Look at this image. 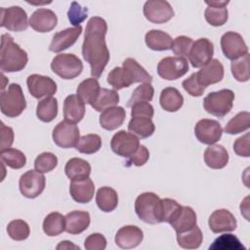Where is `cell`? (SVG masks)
Masks as SVG:
<instances>
[{
    "instance_id": "6da1fadb",
    "label": "cell",
    "mask_w": 250,
    "mask_h": 250,
    "mask_svg": "<svg viewBox=\"0 0 250 250\" xmlns=\"http://www.w3.org/2000/svg\"><path fill=\"white\" fill-rule=\"evenodd\" d=\"M107 24L101 17H92L86 25L82 55L91 66V74L99 78L109 61V51L105 43Z\"/></svg>"
},
{
    "instance_id": "7a4b0ae2",
    "label": "cell",
    "mask_w": 250,
    "mask_h": 250,
    "mask_svg": "<svg viewBox=\"0 0 250 250\" xmlns=\"http://www.w3.org/2000/svg\"><path fill=\"white\" fill-rule=\"evenodd\" d=\"M27 61L26 52L15 43L14 38L8 33L2 34L0 50V68L2 72L21 71L25 67Z\"/></svg>"
},
{
    "instance_id": "3957f363",
    "label": "cell",
    "mask_w": 250,
    "mask_h": 250,
    "mask_svg": "<svg viewBox=\"0 0 250 250\" xmlns=\"http://www.w3.org/2000/svg\"><path fill=\"white\" fill-rule=\"evenodd\" d=\"M1 112L8 117H17L26 107L25 98L20 84L12 83L6 91L0 95Z\"/></svg>"
},
{
    "instance_id": "277c9868",
    "label": "cell",
    "mask_w": 250,
    "mask_h": 250,
    "mask_svg": "<svg viewBox=\"0 0 250 250\" xmlns=\"http://www.w3.org/2000/svg\"><path fill=\"white\" fill-rule=\"evenodd\" d=\"M234 93L229 89H222L209 93L203 100L204 109L217 117L227 115L233 105Z\"/></svg>"
},
{
    "instance_id": "5b68a950",
    "label": "cell",
    "mask_w": 250,
    "mask_h": 250,
    "mask_svg": "<svg viewBox=\"0 0 250 250\" xmlns=\"http://www.w3.org/2000/svg\"><path fill=\"white\" fill-rule=\"evenodd\" d=\"M51 69L62 79H73L82 72L83 63L73 54H60L52 60Z\"/></svg>"
},
{
    "instance_id": "8992f818",
    "label": "cell",
    "mask_w": 250,
    "mask_h": 250,
    "mask_svg": "<svg viewBox=\"0 0 250 250\" xmlns=\"http://www.w3.org/2000/svg\"><path fill=\"white\" fill-rule=\"evenodd\" d=\"M159 200V196L153 192L140 194L135 200V212L139 219L146 224H158L156 211Z\"/></svg>"
},
{
    "instance_id": "52a82bcc",
    "label": "cell",
    "mask_w": 250,
    "mask_h": 250,
    "mask_svg": "<svg viewBox=\"0 0 250 250\" xmlns=\"http://www.w3.org/2000/svg\"><path fill=\"white\" fill-rule=\"evenodd\" d=\"M46 186L43 173L37 170H28L20 178L19 187L21 193L26 198H35L42 193Z\"/></svg>"
},
{
    "instance_id": "ba28073f",
    "label": "cell",
    "mask_w": 250,
    "mask_h": 250,
    "mask_svg": "<svg viewBox=\"0 0 250 250\" xmlns=\"http://www.w3.org/2000/svg\"><path fill=\"white\" fill-rule=\"evenodd\" d=\"M188 62L182 57H166L157 64L158 75L166 80H176L188 71Z\"/></svg>"
},
{
    "instance_id": "9c48e42d",
    "label": "cell",
    "mask_w": 250,
    "mask_h": 250,
    "mask_svg": "<svg viewBox=\"0 0 250 250\" xmlns=\"http://www.w3.org/2000/svg\"><path fill=\"white\" fill-rule=\"evenodd\" d=\"M29 22L26 12L20 6L1 8L0 25L10 31L20 32L27 28Z\"/></svg>"
},
{
    "instance_id": "30bf717a",
    "label": "cell",
    "mask_w": 250,
    "mask_h": 250,
    "mask_svg": "<svg viewBox=\"0 0 250 250\" xmlns=\"http://www.w3.org/2000/svg\"><path fill=\"white\" fill-rule=\"evenodd\" d=\"M54 143L62 148L76 146L79 141V129L75 123L63 120L57 124L53 130Z\"/></svg>"
},
{
    "instance_id": "8fae6325",
    "label": "cell",
    "mask_w": 250,
    "mask_h": 250,
    "mask_svg": "<svg viewBox=\"0 0 250 250\" xmlns=\"http://www.w3.org/2000/svg\"><path fill=\"white\" fill-rule=\"evenodd\" d=\"M140 142L138 137L132 133L120 130L113 135L110 141V147L117 155L129 158L139 147Z\"/></svg>"
},
{
    "instance_id": "7c38bea8",
    "label": "cell",
    "mask_w": 250,
    "mask_h": 250,
    "mask_svg": "<svg viewBox=\"0 0 250 250\" xmlns=\"http://www.w3.org/2000/svg\"><path fill=\"white\" fill-rule=\"evenodd\" d=\"M145 18L153 23H164L174 16V10L165 0H149L144 5Z\"/></svg>"
},
{
    "instance_id": "4fadbf2b",
    "label": "cell",
    "mask_w": 250,
    "mask_h": 250,
    "mask_svg": "<svg viewBox=\"0 0 250 250\" xmlns=\"http://www.w3.org/2000/svg\"><path fill=\"white\" fill-rule=\"evenodd\" d=\"M221 48L225 57L230 61L248 53V47L242 36L234 31H228L221 37Z\"/></svg>"
},
{
    "instance_id": "5bb4252c",
    "label": "cell",
    "mask_w": 250,
    "mask_h": 250,
    "mask_svg": "<svg viewBox=\"0 0 250 250\" xmlns=\"http://www.w3.org/2000/svg\"><path fill=\"white\" fill-rule=\"evenodd\" d=\"M214 46L207 38H199L193 42L188 60L191 65L195 68H200L206 65L213 58Z\"/></svg>"
},
{
    "instance_id": "9a60e30c",
    "label": "cell",
    "mask_w": 250,
    "mask_h": 250,
    "mask_svg": "<svg viewBox=\"0 0 250 250\" xmlns=\"http://www.w3.org/2000/svg\"><path fill=\"white\" fill-rule=\"evenodd\" d=\"M194 134L197 140L205 145H214L223 134L221 124L213 119H201L194 127Z\"/></svg>"
},
{
    "instance_id": "2e32d148",
    "label": "cell",
    "mask_w": 250,
    "mask_h": 250,
    "mask_svg": "<svg viewBox=\"0 0 250 250\" xmlns=\"http://www.w3.org/2000/svg\"><path fill=\"white\" fill-rule=\"evenodd\" d=\"M29 93L35 99L43 97H52L57 92L56 82L48 77L40 74H31L26 79Z\"/></svg>"
},
{
    "instance_id": "e0dca14e",
    "label": "cell",
    "mask_w": 250,
    "mask_h": 250,
    "mask_svg": "<svg viewBox=\"0 0 250 250\" xmlns=\"http://www.w3.org/2000/svg\"><path fill=\"white\" fill-rule=\"evenodd\" d=\"M208 225L214 233L232 231L236 229V219L227 209L215 210L209 217Z\"/></svg>"
},
{
    "instance_id": "ac0fdd59",
    "label": "cell",
    "mask_w": 250,
    "mask_h": 250,
    "mask_svg": "<svg viewBox=\"0 0 250 250\" xmlns=\"http://www.w3.org/2000/svg\"><path fill=\"white\" fill-rule=\"evenodd\" d=\"M58 23L57 15L50 9L40 8L32 13L29 19V25L37 32H49Z\"/></svg>"
},
{
    "instance_id": "d6986e66",
    "label": "cell",
    "mask_w": 250,
    "mask_h": 250,
    "mask_svg": "<svg viewBox=\"0 0 250 250\" xmlns=\"http://www.w3.org/2000/svg\"><path fill=\"white\" fill-rule=\"evenodd\" d=\"M82 32V26L68 27L57 32L51 41L49 50L54 53H60L72 46Z\"/></svg>"
},
{
    "instance_id": "ffe728a7",
    "label": "cell",
    "mask_w": 250,
    "mask_h": 250,
    "mask_svg": "<svg viewBox=\"0 0 250 250\" xmlns=\"http://www.w3.org/2000/svg\"><path fill=\"white\" fill-rule=\"evenodd\" d=\"M144 238L143 230L136 226H124L115 234V243L122 249L135 248L141 244Z\"/></svg>"
},
{
    "instance_id": "44dd1931",
    "label": "cell",
    "mask_w": 250,
    "mask_h": 250,
    "mask_svg": "<svg viewBox=\"0 0 250 250\" xmlns=\"http://www.w3.org/2000/svg\"><path fill=\"white\" fill-rule=\"evenodd\" d=\"M196 77L198 82L206 88L209 85L218 83L223 79L224 66L219 60H211L206 65L201 67L198 72H196Z\"/></svg>"
},
{
    "instance_id": "7402d4cb",
    "label": "cell",
    "mask_w": 250,
    "mask_h": 250,
    "mask_svg": "<svg viewBox=\"0 0 250 250\" xmlns=\"http://www.w3.org/2000/svg\"><path fill=\"white\" fill-rule=\"evenodd\" d=\"M69 193L72 199L78 203H88L95 193V185L88 177L80 180H72L69 185Z\"/></svg>"
},
{
    "instance_id": "603a6c76",
    "label": "cell",
    "mask_w": 250,
    "mask_h": 250,
    "mask_svg": "<svg viewBox=\"0 0 250 250\" xmlns=\"http://www.w3.org/2000/svg\"><path fill=\"white\" fill-rule=\"evenodd\" d=\"M85 114V104L77 95H69L63 102L64 120L77 123L80 122Z\"/></svg>"
},
{
    "instance_id": "cb8c5ba5",
    "label": "cell",
    "mask_w": 250,
    "mask_h": 250,
    "mask_svg": "<svg viewBox=\"0 0 250 250\" xmlns=\"http://www.w3.org/2000/svg\"><path fill=\"white\" fill-rule=\"evenodd\" d=\"M126 117V111L122 106H112L104 109L100 115V125L102 128L112 131L120 127Z\"/></svg>"
},
{
    "instance_id": "d4e9b609",
    "label": "cell",
    "mask_w": 250,
    "mask_h": 250,
    "mask_svg": "<svg viewBox=\"0 0 250 250\" xmlns=\"http://www.w3.org/2000/svg\"><path fill=\"white\" fill-rule=\"evenodd\" d=\"M65 231L70 234H79L90 225V214L86 211H71L65 217Z\"/></svg>"
},
{
    "instance_id": "484cf974",
    "label": "cell",
    "mask_w": 250,
    "mask_h": 250,
    "mask_svg": "<svg viewBox=\"0 0 250 250\" xmlns=\"http://www.w3.org/2000/svg\"><path fill=\"white\" fill-rule=\"evenodd\" d=\"M204 161L212 169H223L229 162V153L221 145H210L204 151Z\"/></svg>"
},
{
    "instance_id": "4316f807",
    "label": "cell",
    "mask_w": 250,
    "mask_h": 250,
    "mask_svg": "<svg viewBox=\"0 0 250 250\" xmlns=\"http://www.w3.org/2000/svg\"><path fill=\"white\" fill-rule=\"evenodd\" d=\"M107 83L113 87L114 90H121L130 87L136 83L132 71L125 66L114 67L107 75Z\"/></svg>"
},
{
    "instance_id": "83f0119b",
    "label": "cell",
    "mask_w": 250,
    "mask_h": 250,
    "mask_svg": "<svg viewBox=\"0 0 250 250\" xmlns=\"http://www.w3.org/2000/svg\"><path fill=\"white\" fill-rule=\"evenodd\" d=\"M145 41L146 46L153 51H166L172 49L174 40L168 33L162 30L151 29L146 32Z\"/></svg>"
},
{
    "instance_id": "f1b7e54d",
    "label": "cell",
    "mask_w": 250,
    "mask_h": 250,
    "mask_svg": "<svg viewBox=\"0 0 250 250\" xmlns=\"http://www.w3.org/2000/svg\"><path fill=\"white\" fill-rule=\"evenodd\" d=\"M182 210V206L174 199H160L157 206L156 218L159 223L171 224Z\"/></svg>"
},
{
    "instance_id": "f546056e",
    "label": "cell",
    "mask_w": 250,
    "mask_h": 250,
    "mask_svg": "<svg viewBox=\"0 0 250 250\" xmlns=\"http://www.w3.org/2000/svg\"><path fill=\"white\" fill-rule=\"evenodd\" d=\"M159 103L164 110L175 112L182 107L184 104V98L176 88L167 87L161 91Z\"/></svg>"
},
{
    "instance_id": "4dcf8cb0",
    "label": "cell",
    "mask_w": 250,
    "mask_h": 250,
    "mask_svg": "<svg viewBox=\"0 0 250 250\" xmlns=\"http://www.w3.org/2000/svg\"><path fill=\"white\" fill-rule=\"evenodd\" d=\"M64 172L66 177L71 181L85 179L91 174V166L88 161L82 158L74 157L66 162Z\"/></svg>"
},
{
    "instance_id": "1f68e13d",
    "label": "cell",
    "mask_w": 250,
    "mask_h": 250,
    "mask_svg": "<svg viewBox=\"0 0 250 250\" xmlns=\"http://www.w3.org/2000/svg\"><path fill=\"white\" fill-rule=\"evenodd\" d=\"M96 203L103 212H111L118 204L117 192L109 187L100 188L96 194Z\"/></svg>"
},
{
    "instance_id": "d6a6232c",
    "label": "cell",
    "mask_w": 250,
    "mask_h": 250,
    "mask_svg": "<svg viewBox=\"0 0 250 250\" xmlns=\"http://www.w3.org/2000/svg\"><path fill=\"white\" fill-rule=\"evenodd\" d=\"M203 240L201 229L195 225L193 228L177 232V241L180 247L184 249H197Z\"/></svg>"
},
{
    "instance_id": "836d02e7",
    "label": "cell",
    "mask_w": 250,
    "mask_h": 250,
    "mask_svg": "<svg viewBox=\"0 0 250 250\" xmlns=\"http://www.w3.org/2000/svg\"><path fill=\"white\" fill-rule=\"evenodd\" d=\"M128 130L136 137L146 139L154 133L155 126L150 118L132 117L128 124Z\"/></svg>"
},
{
    "instance_id": "e575fe53",
    "label": "cell",
    "mask_w": 250,
    "mask_h": 250,
    "mask_svg": "<svg viewBox=\"0 0 250 250\" xmlns=\"http://www.w3.org/2000/svg\"><path fill=\"white\" fill-rule=\"evenodd\" d=\"M100 83L96 78H87L78 85L76 94L84 104L92 105L100 92Z\"/></svg>"
},
{
    "instance_id": "d590c367",
    "label": "cell",
    "mask_w": 250,
    "mask_h": 250,
    "mask_svg": "<svg viewBox=\"0 0 250 250\" xmlns=\"http://www.w3.org/2000/svg\"><path fill=\"white\" fill-rule=\"evenodd\" d=\"M170 225L176 233L188 230L196 225V214L191 207L182 206L181 212Z\"/></svg>"
},
{
    "instance_id": "8d00e7d4",
    "label": "cell",
    "mask_w": 250,
    "mask_h": 250,
    "mask_svg": "<svg viewBox=\"0 0 250 250\" xmlns=\"http://www.w3.org/2000/svg\"><path fill=\"white\" fill-rule=\"evenodd\" d=\"M36 115L43 122H51L58 115V101L54 97H46L37 104Z\"/></svg>"
},
{
    "instance_id": "74e56055",
    "label": "cell",
    "mask_w": 250,
    "mask_h": 250,
    "mask_svg": "<svg viewBox=\"0 0 250 250\" xmlns=\"http://www.w3.org/2000/svg\"><path fill=\"white\" fill-rule=\"evenodd\" d=\"M42 227L48 236H57L65 230V218L59 212H52L46 216Z\"/></svg>"
},
{
    "instance_id": "f35d334b",
    "label": "cell",
    "mask_w": 250,
    "mask_h": 250,
    "mask_svg": "<svg viewBox=\"0 0 250 250\" xmlns=\"http://www.w3.org/2000/svg\"><path fill=\"white\" fill-rule=\"evenodd\" d=\"M118 103L119 95L115 90L101 88L95 102L91 106L97 111H104L108 107L115 106Z\"/></svg>"
},
{
    "instance_id": "ab89813d",
    "label": "cell",
    "mask_w": 250,
    "mask_h": 250,
    "mask_svg": "<svg viewBox=\"0 0 250 250\" xmlns=\"http://www.w3.org/2000/svg\"><path fill=\"white\" fill-rule=\"evenodd\" d=\"M250 127V113L248 111H241L233 116L225 126L227 134L235 135L248 130Z\"/></svg>"
},
{
    "instance_id": "60d3db41",
    "label": "cell",
    "mask_w": 250,
    "mask_h": 250,
    "mask_svg": "<svg viewBox=\"0 0 250 250\" xmlns=\"http://www.w3.org/2000/svg\"><path fill=\"white\" fill-rule=\"evenodd\" d=\"M2 163L6 164L12 169H21L26 163L24 153L17 148H6L1 150L0 153Z\"/></svg>"
},
{
    "instance_id": "b9f144b4",
    "label": "cell",
    "mask_w": 250,
    "mask_h": 250,
    "mask_svg": "<svg viewBox=\"0 0 250 250\" xmlns=\"http://www.w3.org/2000/svg\"><path fill=\"white\" fill-rule=\"evenodd\" d=\"M210 250H245L239 239L230 233L222 234L217 237L213 244L209 247Z\"/></svg>"
},
{
    "instance_id": "7bdbcfd3",
    "label": "cell",
    "mask_w": 250,
    "mask_h": 250,
    "mask_svg": "<svg viewBox=\"0 0 250 250\" xmlns=\"http://www.w3.org/2000/svg\"><path fill=\"white\" fill-rule=\"evenodd\" d=\"M249 62H250V56L249 54H245L244 56L232 61L230 64L231 73L239 82H246L249 80Z\"/></svg>"
},
{
    "instance_id": "ee69618b",
    "label": "cell",
    "mask_w": 250,
    "mask_h": 250,
    "mask_svg": "<svg viewBox=\"0 0 250 250\" xmlns=\"http://www.w3.org/2000/svg\"><path fill=\"white\" fill-rule=\"evenodd\" d=\"M75 147L81 153L93 154L102 147V139L99 135L88 134L79 139Z\"/></svg>"
},
{
    "instance_id": "f6af8a7d",
    "label": "cell",
    "mask_w": 250,
    "mask_h": 250,
    "mask_svg": "<svg viewBox=\"0 0 250 250\" xmlns=\"http://www.w3.org/2000/svg\"><path fill=\"white\" fill-rule=\"evenodd\" d=\"M153 95H154V89L151 86V84L143 83L133 91L127 103V106L132 107L137 103H143V102L148 103L153 99Z\"/></svg>"
},
{
    "instance_id": "bcb514c9",
    "label": "cell",
    "mask_w": 250,
    "mask_h": 250,
    "mask_svg": "<svg viewBox=\"0 0 250 250\" xmlns=\"http://www.w3.org/2000/svg\"><path fill=\"white\" fill-rule=\"evenodd\" d=\"M7 232L12 239L21 241L29 236L30 229L28 224L23 220H14L8 224Z\"/></svg>"
},
{
    "instance_id": "7dc6e473",
    "label": "cell",
    "mask_w": 250,
    "mask_h": 250,
    "mask_svg": "<svg viewBox=\"0 0 250 250\" xmlns=\"http://www.w3.org/2000/svg\"><path fill=\"white\" fill-rule=\"evenodd\" d=\"M206 21L213 26L224 25L229 18L228 9L226 7H207L204 12Z\"/></svg>"
},
{
    "instance_id": "c3c4849f",
    "label": "cell",
    "mask_w": 250,
    "mask_h": 250,
    "mask_svg": "<svg viewBox=\"0 0 250 250\" xmlns=\"http://www.w3.org/2000/svg\"><path fill=\"white\" fill-rule=\"evenodd\" d=\"M122 66H125L132 71V73L135 77L136 83H138V82L150 83L152 81L151 75L148 74V72L141 64H139V62L136 60H134L132 58H127L122 62Z\"/></svg>"
},
{
    "instance_id": "681fc988",
    "label": "cell",
    "mask_w": 250,
    "mask_h": 250,
    "mask_svg": "<svg viewBox=\"0 0 250 250\" xmlns=\"http://www.w3.org/2000/svg\"><path fill=\"white\" fill-rule=\"evenodd\" d=\"M58 165V158L52 152H42L34 160V168L40 173H48Z\"/></svg>"
},
{
    "instance_id": "f907efd6",
    "label": "cell",
    "mask_w": 250,
    "mask_h": 250,
    "mask_svg": "<svg viewBox=\"0 0 250 250\" xmlns=\"http://www.w3.org/2000/svg\"><path fill=\"white\" fill-rule=\"evenodd\" d=\"M88 17V9L80 6L77 2L73 1L67 12V18L70 23L74 26H79L82 21H84Z\"/></svg>"
},
{
    "instance_id": "816d5d0a",
    "label": "cell",
    "mask_w": 250,
    "mask_h": 250,
    "mask_svg": "<svg viewBox=\"0 0 250 250\" xmlns=\"http://www.w3.org/2000/svg\"><path fill=\"white\" fill-rule=\"evenodd\" d=\"M193 41L191 38L188 36H178L173 41L172 51L176 55V57H188Z\"/></svg>"
},
{
    "instance_id": "f5cc1de1",
    "label": "cell",
    "mask_w": 250,
    "mask_h": 250,
    "mask_svg": "<svg viewBox=\"0 0 250 250\" xmlns=\"http://www.w3.org/2000/svg\"><path fill=\"white\" fill-rule=\"evenodd\" d=\"M182 85L185 91L192 97H200L205 91V87H203L197 80L196 72L192 73L188 78L185 79Z\"/></svg>"
},
{
    "instance_id": "db71d44e",
    "label": "cell",
    "mask_w": 250,
    "mask_h": 250,
    "mask_svg": "<svg viewBox=\"0 0 250 250\" xmlns=\"http://www.w3.org/2000/svg\"><path fill=\"white\" fill-rule=\"evenodd\" d=\"M148 158H149L148 149L145 146L140 145L137 150L128 158L126 162V166H131V165H135L138 167L143 166L144 164L146 163Z\"/></svg>"
},
{
    "instance_id": "11a10c76",
    "label": "cell",
    "mask_w": 250,
    "mask_h": 250,
    "mask_svg": "<svg viewBox=\"0 0 250 250\" xmlns=\"http://www.w3.org/2000/svg\"><path fill=\"white\" fill-rule=\"evenodd\" d=\"M84 247L87 250H104L106 247V239L101 233H92L85 239Z\"/></svg>"
},
{
    "instance_id": "9f6ffc18",
    "label": "cell",
    "mask_w": 250,
    "mask_h": 250,
    "mask_svg": "<svg viewBox=\"0 0 250 250\" xmlns=\"http://www.w3.org/2000/svg\"><path fill=\"white\" fill-rule=\"evenodd\" d=\"M153 114H154L153 106L147 102L137 103L132 106V109H131L132 117H147L151 119L153 117Z\"/></svg>"
},
{
    "instance_id": "6f0895ef",
    "label": "cell",
    "mask_w": 250,
    "mask_h": 250,
    "mask_svg": "<svg viewBox=\"0 0 250 250\" xmlns=\"http://www.w3.org/2000/svg\"><path fill=\"white\" fill-rule=\"evenodd\" d=\"M249 144H250V134L246 133L244 136L235 140V142L233 143V151L239 156L249 157L250 156Z\"/></svg>"
},
{
    "instance_id": "680465c9",
    "label": "cell",
    "mask_w": 250,
    "mask_h": 250,
    "mask_svg": "<svg viewBox=\"0 0 250 250\" xmlns=\"http://www.w3.org/2000/svg\"><path fill=\"white\" fill-rule=\"evenodd\" d=\"M0 133H1V150L9 148L14 143V131L11 127L6 126L3 122H1L0 126Z\"/></svg>"
},
{
    "instance_id": "91938a15",
    "label": "cell",
    "mask_w": 250,
    "mask_h": 250,
    "mask_svg": "<svg viewBox=\"0 0 250 250\" xmlns=\"http://www.w3.org/2000/svg\"><path fill=\"white\" fill-rule=\"evenodd\" d=\"M57 249L60 250V249H80V248L79 246L71 243L70 241L64 240V241H62L60 244H58Z\"/></svg>"
},
{
    "instance_id": "94428289",
    "label": "cell",
    "mask_w": 250,
    "mask_h": 250,
    "mask_svg": "<svg viewBox=\"0 0 250 250\" xmlns=\"http://www.w3.org/2000/svg\"><path fill=\"white\" fill-rule=\"evenodd\" d=\"M205 3L208 5V7L220 8V7H226L229 3V0H225V1H205Z\"/></svg>"
}]
</instances>
